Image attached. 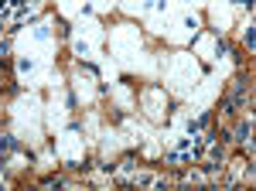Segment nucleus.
Instances as JSON below:
<instances>
[{
	"label": "nucleus",
	"mask_w": 256,
	"mask_h": 191,
	"mask_svg": "<svg viewBox=\"0 0 256 191\" xmlns=\"http://www.w3.org/2000/svg\"><path fill=\"white\" fill-rule=\"evenodd\" d=\"M250 134H253V120L246 116V120L236 126V136H232V140H239V144H246V147H250Z\"/></svg>",
	"instance_id": "nucleus-1"
},
{
	"label": "nucleus",
	"mask_w": 256,
	"mask_h": 191,
	"mask_svg": "<svg viewBox=\"0 0 256 191\" xmlns=\"http://www.w3.org/2000/svg\"><path fill=\"white\" fill-rule=\"evenodd\" d=\"M130 184H140V188H150V184H164L160 178H154L150 171H140V174H134L130 178Z\"/></svg>",
	"instance_id": "nucleus-2"
},
{
	"label": "nucleus",
	"mask_w": 256,
	"mask_h": 191,
	"mask_svg": "<svg viewBox=\"0 0 256 191\" xmlns=\"http://www.w3.org/2000/svg\"><path fill=\"white\" fill-rule=\"evenodd\" d=\"M242 41H246V48H253V24L242 28Z\"/></svg>",
	"instance_id": "nucleus-3"
},
{
	"label": "nucleus",
	"mask_w": 256,
	"mask_h": 191,
	"mask_svg": "<svg viewBox=\"0 0 256 191\" xmlns=\"http://www.w3.org/2000/svg\"><path fill=\"white\" fill-rule=\"evenodd\" d=\"M236 7H246V10H253V0H232Z\"/></svg>",
	"instance_id": "nucleus-4"
}]
</instances>
